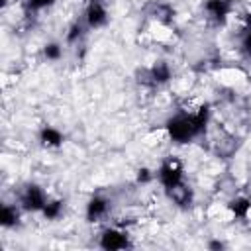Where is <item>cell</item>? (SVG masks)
Instances as JSON below:
<instances>
[{"mask_svg":"<svg viewBox=\"0 0 251 251\" xmlns=\"http://www.w3.org/2000/svg\"><path fill=\"white\" fill-rule=\"evenodd\" d=\"M241 53L251 59V14L245 16V29L241 35Z\"/></svg>","mask_w":251,"mask_h":251,"instance_id":"16","label":"cell"},{"mask_svg":"<svg viewBox=\"0 0 251 251\" xmlns=\"http://www.w3.org/2000/svg\"><path fill=\"white\" fill-rule=\"evenodd\" d=\"M41 214H43L45 220H51V222L57 220L63 214V202L61 200H47V204L41 210Z\"/></svg>","mask_w":251,"mask_h":251,"instance_id":"15","label":"cell"},{"mask_svg":"<svg viewBox=\"0 0 251 251\" xmlns=\"http://www.w3.org/2000/svg\"><path fill=\"white\" fill-rule=\"evenodd\" d=\"M224 247H226V243H224V241H220V239H212V241H208V249L220 251V249H224Z\"/></svg>","mask_w":251,"mask_h":251,"instance_id":"20","label":"cell"},{"mask_svg":"<svg viewBox=\"0 0 251 251\" xmlns=\"http://www.w3.org/2000/svg\"><path fill=\"white\" fill-rule=\"evenodd\" d=\"M153 16H155V20H157V22H161V24L169 25V24H173L175 12H173V8H171V6H167V4H157V6H155V10H153Z\"/></svg>","mask_w":251,"mask_h":251,"instance_id":"14","label":"cell"},{"mask_svg":"<svg viewBox=\"0 0 251 251\" xmlns=\"http://www.w3.org/2000/svg\"><path fill=\"white\" fill-rule=\"evenodd\" d=\"M39 141L43 147H49V149H55V147H61L63 141H65V135L61 129L53 127V126H43L39 129Z\"/></svg>","mask_w":251,"mask_h":251,"instance_id":"9","label":"cell"},{"mask_svg":"<svg viewBox=\"0 0 251 251\" xmlns=\"http://www.w3.org/2000/svg\"><path fill=\"white\" fill-rule=\"evenodd\" d=\"M108 210H110V202L108 198L100 196V194H94L88 202H86V220L88 222H100L102 218L108 216Z\"/></svg>","mask_w":251,"mask_h":251,"instance_id":"8","label":"cell"},{"mask_svg":"<svg viewBox=\"0 0 251 251\" xmlns=\"http://www.w3.org/2000/svg\"><path fill=\"white\" fill-rule=\"evenodd\" d=\"M165 129H167L169 137L175 143H188L194 137H198L196 126L192 122V114H186V112H180V114L171 116L165 122Z\"/></svg>","mask_w":251,"mask_h":251,"instance_id":"1","label":"cell"},{"mask_svg":"<svg viewBox=\"0 0 251 251\" xmlns=\"http://www.w3.org/2000/svg\"><path fill=\"white\" fill-rule=\"evenodd\" d=\"M233 10V0H206L204 12L214 24H224Z\"/></svg>","mask_w":251,"mask_h":251,"instance_id":"6","label":"cell"},{"mask_svg":"<svg viewBox=\"0 0 251 251\" xmlns=\"http://www.w3.org/2000/svg\"><path fill=\"white\" fill-rule=\"evenodd\" d=\"M165 192L178 206H190V202H192V188L188 184H184V182H180V184H176V186H173V188H169Z\"/></svg>","mask_w":251,"mask_h":251,"instance_id":"10","label":"cell"},{"mask_svg":"<svg viewBox=\"0 0 251 251\" xmlns=\"http://www.w3.org/2000/svg\"><path fill=\"white\" fill-rule=\"evenodd\" d=\"M135 178H137L139 184H147V182H151V180L155 178V173H153L151 169H147V167H141V169L137 171Z\"/></svg>","mask_w":251,"mask_h":251,"instance_id":"19","label":"cell"},{"mask_svg":"<svg viewBox=\"0 0 251 251\" xmlns=\"http://www.w3.org/2000/svg\"><path fill=\"white\" fill-rule=\"evenodd\" d=\"M108 20L110 16H108V8L104 0H88L86 10H84V24L90 29H98V27H104Z\"/></svg>","mask_w":251,"mask_h":251,"instance_id":"4","label":"cell"},{"mask_svg":"<svg viewBox=\"0 0 251 251\" xmlns=\"http://www.w3.org/2000/svg\"><path fill=\"white\" fill-rule=\"evenodd\" d=\"M53 4H55V0H25V2H24V8H25V12L29 14V12L45 10V8L53 6Z\"/></svg>","mask_w":251,"mask_h":251,"instance_id":"18","label":"cell"},{"mask_svg":"<svg viewBox=\"0 0 251 251\" xmlns=\"http://www.w3.org/2000/svg\"><path fill=\"white\" fill-rule=\"evenodd\" d=\"M43 57L47 61H59L63 57V45L57 41H49L43 45Z\"/></svg>","mask_w":251,"mask_h":251,"instance_id":"17","label":"cell"},{"mask_svg":"<svg viewBox=\"0 0 251 251\" xmlns=\"http://www.w3.org/2000/svg\"><path fill=\"white\" fill-rule=\"evenodd\" d=\"M98 245L106 251H118V249H126V247H131V241L127 237V233L124 229H118V227H106L102 233H100V241Z\"/></svg>","mask_w":251,"mask_h":251,"instance_id":"5","label":"cell"},{"mask_svg":"<svg viewBox=\"0 0 251 251\" xmlns=\"http://www.w3.org/2000/svg\"><path fill=\"white\" fill-rule=\"evenodd\" d=\"M86 24H80V22H73L71 25H69V29H67V35H65V39H67V43H71V45H75V43H78L82 37H84V33H86Z\"/></svg>","mask_w":251,"mask_h":251,"instance_id":"13","label":"cell"},{"mask_svg":"<svg viewBox=\"0 0 251 251\" xmlns=\"http://www.w3.org/2000/svg\"><path fill=\"white\" fill-rule=\"evenodd\" d=\"M47 204V196L39 184H27L20 194V206L25 212H41Z\"/></svg>","mask_w":251,"mask_h":251,"instance_id":"3","label":"cell"},{"mask_svg":"<svg viewBox=\"0 0 251 251\" xmlns=\"http://www.w3.org/2000/svg\"><path fill=\"white\" fill-rule=\"evenodd\" d=\"M157 178H159V182H161V186L165 190H169V188L184 182V171H182L180 159L178 157H167L161 163L159 171H157Z\"/></svg>","mask_w":251,"mask_h":251,"instance_id":"2","label":"cell"},{"mask_svg":"<svg viewBox=\"0 0 251 251\" xmlns=\"http://www.w3.org/2000/svg\"><path fill=\"white\" fill-rule=\"evenodd\" d=\"M20 210L22 206H12V204H4L2 212H0V224L4 227H14L20 224Z\"/></svg>","mask_w":251,"mask_h":251,"instance_id":"12","label":"cell"},{"mask_svg":"<svg viewBox=\"0 0 251 251\" xmlns=\"http://www.w3.org/2000/svg\"><path fill=\"white\" fill-rule=\"evenodd\" d=\"M145 82L147 84H153V86H161V84H167L173 76V71H171V65L167 61H157L153 63V67H149L145 71Z\"/></svg>","mask_w":251,"mask_h":251,"instance_id":"7","label":"cell"},{"mask_svg":"<svg viewBox=\"0 0 251 251\" xmlns=\"http://www.w3.org/2000/svg\"><path fill=\"white\" fill-rule=\"evenodd\" d=\"M227 210L237 218V220H245L251 212V198L247 196H235L233 200H229Z\"/></svg>","mask_w":251,"mask_h":251,"instance_id":"11","label":"cell"}]
</instances>
